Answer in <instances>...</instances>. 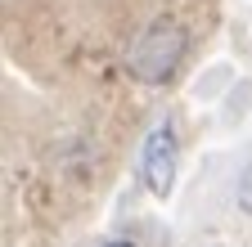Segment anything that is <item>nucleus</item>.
Returning <instances> with one entry per match:
<instances>
[{"label":"nucleus","instance_id":"nucleus-2","mask_svg":"<svg viewBox=\"0 0 252 247\" xmlns=\"http://www.w3.org/2000/svg\"><path fill=\"white\" fill-rule=\"evenodd\" d=\"M140 175H144V189H149V193H158V198L171 193V184H176V126H171V117H162V121L144 135Z\"/></svg>","mask_w":252,"mask_h":247},{"label":"nucleus","instance_id":"nucleus-3","mask_svg":"<svg viewBox=\"0 0 252 247\" xmlns=\"http://www.w3.org/2000/svg\"><path fill=\"white\" fill-rule=\"evenodd\" d=\"M234 198H239V207L252 216V166L243 171V180H239V193H234Z\"/></svg>","mask_w":252,"mask_h":247},{"label":"nucleus","instance_id":"nucleus-4","mask_svg":"<svg viewBox=\"0 0 252 247\" xmlns=\"http://www.w3.org/2000/svg\"><path fill=\"white\" fill-rule=\"evenodd\" d=\"M104 247H135V243H126V238H117V243H104Z\"/></svg>","mask_w":252,"mask_h":247},{"label":"nucleus","instance_id":"nucleus-1","mask_svg":"<svg viewBox=\"0 0 252 247\" xmlns=\"http://www.w3.org/2000/svg\"><path fill=\"white\" fill-rule=\"evenodd\" d=\"M185 50H189L185 27H180L176 18H153L144 32L131 41V50H126V68H131L135 81L158 85V81H167V77L180 68Z\"/></svg>","mask_w":252,"mask_h":247}]
</instances>
